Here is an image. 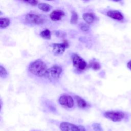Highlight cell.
<instances>
[{"mask_svg": "<svg viewBox=\"0 0 131 131\" xmlns=\"http://www.w3.org/2000/svg\"><path fill=\"white\" fill-rule=\"evenodd\" d=\"M48 69L45 63L40 59L32 62L28 67V70L31 74L38 77H45Z\"/></svg>", "mask_w": 131, "mask_h": 131, "instance_id": "cell-1", "label": "cell"}, {"mask_svg": "<svg viewBox=\"0 0 131 131\" xmlns=\"http://www.w3.org/2000/svg\"><path fill=\"white\" fill-rule=\"evenodd\" d=\"M62 72V69L61 67L54 66L48 69L45 77L48 78L50 81H53L57 80L59 78Z\"/></svg>", "mask_w": 131, "mask_h": 131, "instance_id": "cell-2", "label": "cell"}, {"mask_svg": "<svg viewBox=\"0 0 131 131\" xmlns=\"http://www.w3.org/2000/svg\"><path fill=\"white\" fill-rule=\"evenodd\" d=\"M103 116L112 121L119 122L124 118L125 115L120 111H107L104 113Z\"/></svg>", "mask_w": 131, "mask_h": 131, "instance_id": "cell-3", "label": "cell"}, {"mask_svg": "<svg viewBox=\"0 0 131 131\" xmlns=\"http://www.w3.org/2000/svg\"><path fill=\"white\" fill-rule=\"evenodd\" d=\"M72 60L73 66L78 70H84L87 67L86 62L82 58L75 53L72 54Z\"/></svg>", "mask_w": 131, "mask_h": 131, "instance_id": "cell-4", "label": "cell"}, {"mask_svg": "<svg viewBox=\"0 0 131 131\" xmlns=\"http://www.w3.org/2000/svg\"><path fill=\"white\" fill-rule=\"evenodd\" d=\"M25 19L28 23L35 25H41L44 23V19L41 16L33 13L27 14Z\"/></svg>", "mask_w": 131, "mask_h": 131, "instance_id": "cell-5", "label": "cell"}, {"mask_svg": "<svg viewBox=\"0 0 131 131\" xmlns=\"http://www.w3.org/2000/svg\"><path fill=\"white\" fill-rule=\"evenodd\" d=\"M59 103L61 105L68 108H72L74 106V102L73 99L71 96L68 95H61L59 99Z\"/></svg>", "mask_w": 131, "mask_h": 131, "instance_id": "cell-6", "label": "cell"}, {"mask_svg": "<svg viewBox=\"0 0 131 131\" xmlns=\"http://www.w3.org/2000/svg\"><path fill=\"white\" fill-rule=\"evenodd\" d=\"M59 128L61 131H81L80 125H76L71 123L62 122L60 124Z\"/></svg>", "mask_w": 131, "mask_h": 131, "instance_id": "cell-7", "label": "cell"}, {"mask_svg": "<svg viewBox=\"0 0 131 131\" xmlns=\"http://www.w3.org/2000/svg\"><path fill=\"white\" fill-rule=\"evenodd\" d=\"M68 47V43L66 41L62 43H54L53 45V52L55 55H60L64 53Z\"/></svg>", "mask_w": 131, "mask_h": 131, "instance_id": "cell-8", "label": "cell"}, {"mask_svg": "<svg viewBox=\"0 0 131 131\" xmlns=\"http://www.w3.org/2000/svg\"><path fill=\"white\" fill-rule=\"evenodd\" d=\"M107 15L114 19L118 20H122L123 19L124 17L122 13L117 10H110L108 11L107 13Z\"/></svg>", "mask_w": 131, "mask_h": 131, "instance_id": "cell-9", "label": "cell"}, {"mask_svg": "<svg viewBox=\"0 0 131 131\" xmlns=\"http://www.w3.org/2000/svg\"><path fill=\"white\" fill-rule=\"evenodd\" d=\"M64 15L65 13L63 11L58 10L52 12L50 15V17L53 21H56L60 20Z\"/></svg>", "mask_w": 131, "mask_h": 131, "instance_id": "cell-10", "label": "cell"}, {"mask_svg": "<svg viewBox=\"0 0 131 131\" xmlns=\"http://www.w3.org/2000/svg\"><path fill=\"white\" fill-rule=\"evenodd\" d=\"M82 17L85 21L89 24L92 23L95 19V16L92 13H85L83 14Z\"/></svg>", "mask_w": 131, "mask_h": 131, "instance_id": "cell-11", "label": "cell"}, {"mask_svg": "<svg viewBox=\"0 0 131 131\" xmlns=\"http://www.w3.org/2000/svg\"><path fill=\"white\" fill-rule=\"evenodd\" d=\"M75 98L76 101L77 105L79 107L83 108L87 106L88 104H87L86 102L83 98H81L80 97H79L78 96H75Z\"/></svg>", "mask_w": 131, "mask_h": 131, "instance_id": "cell-12", "label": "cell"}, {"mask_svg": "<svg viewBox=\"0 0 131 131\" xmlns=\"http://www.w3.org/2000/svg\"><path fill=\"white\" fill-rule=\"evenodd\" d=\"M38 7L40 10H41L44 12L50 11L52 8L50 5L46 4V3H43L39 4L38 5Z\"/></svg>", "mask_w": 131, "mask_h": 131, "instance_id": "cell-13", "label": "cell"}, {"mask_svg": "<svg viewBox=\"0 0 131 131\" xmlns=\"http://www.w3.org/2000/svg\"><path fill=\"white\" fill-rule=\"evenodd\" d=\"M10 21L7 18H0V28L1 29L5 28L8 27L10 25Z\"/></svg>", "mask_w": 131, "mask_h": 131, "instance_id": "cell-14", "label": "cell"}, {"mask_svg": "<svg viewBox=\"0 0 131 131\" xmlns=\"http://www.w3.org/2000/svg\"><path fill=\"white\" fill-rule=\"evenodd\" d=\"M40 36L45 39H50L51 37V32L48 29H45L41 31L40 33Z\"/></svg>", "mask_w": 131, "mask_h": 131, "instance_id": "cell-15", "label": "cell"}, {"mask_svg": "<svg viewBox=\"0 0 131 131\" xmlns=\"http://www.w3.org/2000/svg\"><path fill=\"white\" fill-rule=\"evenodd\" d=\"M89 67H90V68H91L92 69H93L94 70H98L100 69L101 68V66H100L99 63L96 61H94V60H91L90 62Z\"/></svg>", "mask_w": 131, "mask_h": 131, "instance_id": "cell-16", "label": "cell"}, {"mask_svg": "<svg viewBox=\"0 0 131 131\" xmlns=\"http://www.w3.org/2000/svg\"><path fill=\"white\" fill-rule=\"evenodd\" d=\"M78 18V16L77 13L75 11H72V15H71V17L70 19L71 23L72 24H76Z\"/></svg>", "mask_w": 131, "mask_h": 131, "instance_id": "cell-17", "label": "cell"}, {"mask_svg": "<svg viewBox=\"0 0 131 131\" xmlns=\"http://www.w3.org/2000/svg\"><path fill=\"white\" fill-rule=\"evenodd\" d=\"M0 76L3 78H5L8 76V73L6 70L2 66H0Z\"/></svg>", "mask_w": 131, "mask_h": 131, "instance_id": "cell-18", "label": "cell"}, {"mask_svg": "<svg viewBox=\"0 0 131 131\" xmlns=\"http://www.w3.org/2000/svg\"><path fill=\"white\" fill-rule=\"evenodd\" d=\"M92 127L94 131H103L101 125L98 123H94L92 124Z\"/></svg>", "mask_w": 131, "mask_h": 131, "instance_id": "cell-19", "label": "cell"}, {"mask_svg": "<svg viewBox=\"0 0 131 131\" xmlns=\"http://www.w3.org/2000/svg\"><path fill=\"white\" fill-rule=\"evenodd\" d=\"M80 29L83 32H87L89 30V26L84 23H81L79 25Z\"/></svg>", "mask_w": 131, "mask_h": 131, "instance_id": "cell-20", "label": "cell"}, {"mask_svg": "<svg viewBox=\"0 0 131 131\" xmlns=\"http://www.w3.org/2000/svg\"><path fill=\"white\" fill-rule=\"evenodd\" d=\"M20 1L25 2V3H27L28 4H29L33 6H35L38 3L37 0H20Z\"/></svg>", "mask_w": 131, "mask_h": 131, "instance_id": "cell-21", "label": "cell"}, {"mask_svg": "<svg viewBox=\"0 0 131 131\" xmlns=\"http://www.w3.org/2000/svg\"><path fill=\"white\" fill-rule=\"evenodd\" d=\"M127 67L129 69L131 70V60L128 62V63H127Z\"/></svg>", "mask_w": 131, "mask_h": 131, "instance_id": "cell-22", "label": "cell"}, {"mask_svg": "<svg viewBox=\"0 0 131 131\" xmlns=\"http://www.w3.org/2000/svg\"><path fill=\"white\" fill-rule=\"evenodd\" d=\"M113 1H115V2H119V1H121V0H113Z\"/></svg>", "mask_w": 131, "mask_h": 131, "instance_id": "cell-23", "label": "cell"}, {"mask_svg": "<svg viewBox=\"0 0 131 131\" xmlns=\"http://www.w3.org/2000/svg\"><path fill=\"white\" fill-rule=\"evenodd\" d=\"M46 1H53V0H46Z\"/></svg>", "mask_w": 131, "mask_h": 131, "instance_id": "cell-24", "label": "cell"}]
</instances>
